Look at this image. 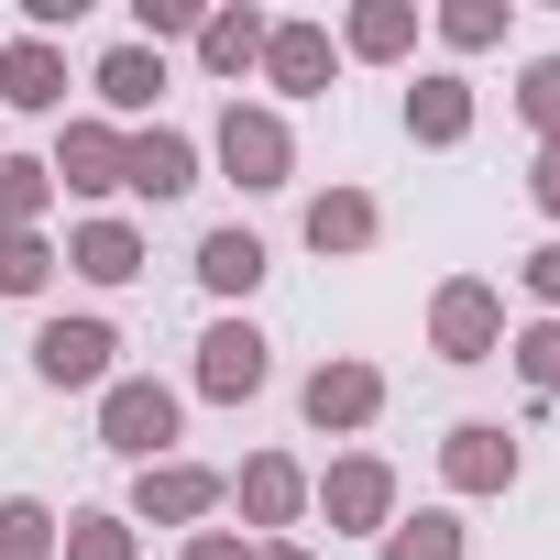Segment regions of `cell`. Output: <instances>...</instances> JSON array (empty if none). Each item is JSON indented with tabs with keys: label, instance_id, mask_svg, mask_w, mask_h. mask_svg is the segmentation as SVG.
Listing matches in <instances>:
<instances>
[{
	"label": "cell",
	"instance_id": "17",
	"mask_svg": "<svg viewBox=\"0 0 560 560\" xmlns=\"http://www.w3.org/2000/svg\"><path fill=\"white\" fill-rule=\"evenodd\" d=\"M89 89H100V110H121V121H132V110H154V89H165V56H154V45H110Z\"/></svg>",
	"mask_w": 560,
	"mask_h": 560
},
{
	"label": "cell",
	"instance_id": "4",
	"mask_svg": "<svg viewBox=\"0 0 560 560\" xmlns=\"http://www.w3.org/2000/svg\"><path fill=\"white\" fill-rule=\"evenodd\" d=\"M308 505L330 516V538H363V527H396V472H385L374 451H352V462H330V472L308 483Z\"/></svg>",
	"mask_w": 560,
	"mask_h": 560
},
{
	"label": "cell",
	"instance_id": "19",
	"mask_svg": "<svg viewBox=\"0 0 560 560\" xmlns=\"http://www.w3.org/2000/svg\"><path fill=\"white\" fill-rule=\"evenodd\" d=\"M198 287H209V298H253V287H264V242H253V231H209V242H198Z\"/></svg>",
	"mask_w": 560,
	"mask_h": 560
},
{
	"label": "cell",
	"instance_id": "1",
	"mask_svg": "<svg viewBox=\"0 0 560 560\" xmlns=\"http://www.w3.org/2000/svg\"><path fill=\"white\" fill-rule=\"evenodd\" d=\"M100 451H121V462H165V451H176V385H154V374H110V385H100Z\"/></svg>",
	"mask_w": 560,
	"mask_h": 560
},
{
	"label": "cell",
	"instance_id": "6",
	"mask_svg": "<svg viewBox=\"0 0 560 560\" xmlns=\"http://www.w3.org/2000/svg\"><path fill=\"white\" fill-rule=\"evenodd\" d=\"M121 143H132V132H110V121H67L56 154H45V176H56L67 198H110V187H121Z\"/></svg>",
	"mask_w": 560,
	"mask_h": 560
},
{
	"label": "cell",
	"instance_id": "25",
	"mask_svg": "<svg viewBox=\"0 0 560 560\" xmlns=\"http://www.w3.org/2000/svg\"><path fill=\"white\" fill-rule=\"evenodd\" d=\"M67 560H132V516H110V505H89V516H67V538H56Z\"/></svg>",
	"mask_w": 560,
	"mask_h": 560
},
{
	"label": "cell",
	"instance_id": "28",
	"mask_svg": "<svg viewBox=\"0 0 560 560\" xmlns=\"http://www.w3.org/2000/svg\"><path fill=\"white\" fill-rule=\"evenodd\" d=\"M440 45H462V56L505 45V0H451V12H440Z\"/></svg>",
	"mask_w": 560,
	"mask_h": 560
},
{
	"label": "cell",
	"instance_id": "21",
	"mask_svg": "<svg viewBox=\"0 0 560 560\" xmlns=\"http://www.w3.org/2000/svg\"><path fill=\"white\" fill-rule=\"evenodd\" d=\"M341 45L385 67V56H407V45H418V12H407V0H363V12L341 23Z\"/></svg>",
	"mask_w": 560,
	"mask_h": 560
},
{
	"label": "cell",
	"instance_id": "3",
	"mask_svg": "<svg viewBox=\"0 0 560 560\" xmlns=\"http://www.w3.org/2000/svg\"><path fill=\"white\" fill-rule=\"evenodd\" d=\"M209 143H220V176H231V187H253V198L298 176V143H287V121H275V110H242V100H231Z\"/></svg>",
	"mask_w": 560,
	"mask_h": 560
},
{
	"label": "cell",
	"instance_id": "16",
	"mask_svg": "<svg viewBox=\"0 0 560 560\" xmlns=\"http://www.w3.org/2000/svg\"><path fill=\"white\" fill-rule=\"evenodd\" d=\"M264 12H198V67L209 78H242V67H264Z\"/></svg>",
	"mask_w": 560,
	"mask_h": 560
},
{
	"label": "cell",
	"instance_id": "33",
	"mask_svg": "<svg viewBox=\"0 0 560 560\" xmlns=\"http://www.w3.org/2000/svg\"><path fill=\"white\" fill-rule=\"evenodd\" d=\"M527 198H538V209L560 220V154H538V176H527Z\"/></svg>",
	"mask_w": 560,
	"mask_h": 560
},
{
	"label": "cell",
	"instance_id": "12",
	"mask_svg": "<svg viewBox=\"0 0 560 560\" xmlns=\"http://www.w3.org/2000/svg\"><path fill=\"white\" fill-rule=\"evenodd\" d=\"M220 494H242V516H253V527H298V516H308V472H298L287 451H253V462H242V483H220Z\"/></svg>",
	"mask_w": 560,
	"mask_h": 560
},
{
	"label": "cell",
	"instance_id": "18",
	"mask_svg": "<svg viewBox=\"0 0 560 560\" xmlns=\"http://www.w3.org/2000/svg\"><path fill=\"white\" fill-rule=\"evenodd\" d=\"M385 220H374V198L363 187H330V198H308V253H363Z\"/></svg>",
	"mask_w": 560,
	"mask_h": 560
},
{
	"label": "cell",
	"instance_id": "26",
	"mask_svg": "<svg viewBox=\"0 0 560 560\" xmlns=\"http://www.w3.org/2000/svg\"><path fill=\"white\" fill-rule=\"evenodd\" d=\"M45 198H56V176H45V165H12V154H0V231H34V220H45Z\"/></svg>",
	"mask_w": 560,
	"mask_h": 560
},
{
	"label": "cell",
	"instance_id": "9",
	"mask_svg": "<svg viewBox=\"0 0 560 560\" xmlns=\"http://www.w3.org/2000/svg\"><path fill=\"white\" fill-rule=\"evenodd\" d=\"M121 187H132V198H187V187H198V143L165 132V121L132 132V143H121Z\"/></svg>",
	"mask_w": 560,
	"mask_h": 560
},
{
	"label": "cell",
	"instance_id": "20",
	"mask_svg": "<svg viewBox=\"0 0 560 560\" xmlns=\"http://www.w3.org/2000/svg\"><path fill=\"white\" fill-rule=\"evenodd\" d=\"M407 132H418V143H462V132H472V89H462V78H418V89H407Z\"/></svg>",
	"mask_w": 560,
	"mask_h": 560
},
{
	"label": "cell",
	"instance_id": "22",
	"mask_svg": "<svg viewBox=\"0 0 560 560\" xmlns=\"http://www.w3.org/2000/svg\"><path fill=\"white\" fill-rule=\"evenodd\" d=\"M0 560H56V505L45 494H0Z\"/></svg>",
	"mask_w": 560,
	"mask_h": 560
},
{
	"label": "cell",
	"instance_id": "14",
	"mask_svg": "<svg viewBox=\"0 0 560 560\" xmlns=\"http://www.w3.org/2000/svg\"><path fill=\"white\" fill-rule=\"evenodd\" d=\"M264 78L287 89V100H319V89H330V34H319V23H275V34H264Z\"/></svg>",
	"mask_w": 560,
	"mask_h": 560
},
{
	"label": "cell",
	"instance_id": "27",
	"mask_svg": "<svg viewBox=\"0 0 560 560\" xmlns=\"http://www.w3.org/2000/svg\"><path fill=\"white\" fill-rule=\"evenodd\" d=\"M516 110H527V132L560 154V56H538V67L516 78Z\"/></svg>",
	"mask_w": 560,
	"mask_h": 560
},
{
	"label": "cell",
	"instance_id": "10",
	"mask_svg": "<svg viewBox=\"0 0 560 560\" xmlns=\"http://www.w3.org/2000/svg\"><path fill=\"white\" fill-rule=\"evenodd\" d=\"M298 407H308V429H374V407H385V374H374V363H319Z\"/></svg>",
	"mask_w": 560,
	"mask_h": 560
},
{
	"label": "cell",
	"instance_id": "30",
	"mask_svg": "<svg viewBox=\"0 0 560 560\" xmlns=\"http://www.w3.org/2000/svg\"><path fill=\"white\" fill-rule=\"evenodd\" d=\"M132 45H165V34H198V0H132Z\"/></svg>",
	"mask_w": 560,
	"mask_h": 560
},
{
	"label": "cell",
	"instance_id": "31",
	"mask_svg": "<svg viewBox=\"0 0 560 560\" xmlns=\"http://www.w3.org/2000/svg\"><path fill=\"white\" fill-rule=\"evenodd\" d=\"M516 275H527V298H538V308H560V242H538Z\"/></svg>",
	"mask_w": 560,
	"mask_h": 560
},
{
	"label": "cell",
	"instance_id": "2",
	"mask_svg": "<svg viewBox=\"0 0 560 560\" xmlns=\"http://www.w3.org/2000/svg\"><path fill=\"white\" fill-rule=\"evenodd\" d=\"M429 341H440V363H494L505 352V298L483 287V275H451V287L429 298Z\"/></svg>",
	"mask_w": 560,
	"mask_h": 560
},
{
	"label": "cell",
	"instance_id": "11",
	"mask_svg": "<svg viewBox=\"0 0 560 560\" xmlns=\"http://www.w3.org/2000/svg\"><path fill=\"white\" fill-rule=\"evenodd\" d=\"M220 505V472H198V462H143V483H132V516H154V527H198Z\"/></svg>",
	"mask_w": 560,
	"mask_h": 560
},
{
	"label": "cell",
	"instance_id": "32",
	"mask_svg": "<svg viewBox=\"0 0 560 560\" xmlns=\"http://www.w3.org/2000/svg\"><path fill=\"white\" fill-rule=\"evenodd\" d=\"M187 560H253V549H242L231 527H198V538H187Z\"/></svg>",
	"mask_w": 560,
	"mask_h": 560
},
{
	"label": "cell",
	"instance_id": "5",
	"mask_svg": "<svg viewBox=\"0 0 560 560\" xmlns=\"http://www.w3.org/2000/svg\"><path fill=\"white\" fill-rule=\"evenodd\" d=\"M110 352H121V330H110V319H45V330H34V374H45L56 396L110 385Z\"/></svg>",
	"mask_w": 560,
	"mask_h": 560
},
{
	"label": "cell",
	"instance_id": "23",
	"mask_svg": "<svg viewBox=\"0 0 560 560\" xmlns=\"http://www.w3.org/2000/svg\"><path fill=\"white\" fill-rule=\"evenodd\" d=\"M67 253H45V231H0V298H45V275Z\"/></svg>",
	"mask_w": 560,
	"mask_h": 560
},
{
	"label": "cell",
	"instance_id": "13",
	"mask_svg": "<svg viewBox=\"0 0 560 560\" xmlns=\"http://www.w3.org/2000/svg\"><path fill=\"white\" fill-rule=\"evenodd\" d=\"M0 110H67V56L45 34H12L0 45Z\"/></svg>",
	"mask_w": 560,
	"mask_h": 560
},
{
	"label": "cell",
	"instance_id": "8",
	"mask_svg": "<svg viewBox=\"0 0 560 560\" xmlns=\"http://www.w3.org/2000/svg\"><path fill=\"white\" fill-rule=\"evenodd\" d=\"M440 472H451V494H505V483H516V440H505L494 418H462V429L440 440Z\"/></svg>",
	"mask_w": 560,
	"mask_h": 560
},
{
	"label": "cell",
	"instance_id": "29",
	"mask_svg": "<svg viewBox=\"0 0 560 560\" xmlns=\"http://www.w3.org/2000/svg\"><path fill=\"white\" fill-rule=\"evenodd\" d=\"M505 352H516V374H527V396H560V319H538V330H516Z\"/></svg>",
	"mask_w": 560,
	"mask_h": 560
},
{
	"label": "cell",
	"instance_id": "7",
	"mask_svg": "<svg viewBox=\"0 0 560 560\" xmlns=\"http://www.w3.org/2000/svg\"><path fill=\"white\" fill-rule=\"evenodd\" d=\"M264 330L253 319H220L209 341H198V396H220V407H242V396H264Z\"/></svg>",
	"mask_w": 560,
	"mask_h": 560
},
{
	"label": "cell",
	"instance_id": "24",
	"mask_svg": "<svg viewBox=\"0 0 560 560\" xmlns=\"http://www.w3.org/2000/svg\"><path fill=\"white\" fill-rule=\"evenodd\" d=\"M385 560H462V516H440V505L429 516H396L385 527Z\"/></svg>",
	"mask_w": 560,
	"mask_h": 560
},
{
	"label": "cell",
	"instance_id": "15",
	"mask_svg": "<svg viewBox=\"0 0 560 560\" xmlns=\"http://www.w3.org/2000/svg\"><path fill=\"white\" fill-rule=\"evenodd\" d=\"M67 264L89 275V287H132V275H143V231H132V220H78Z\"/></svg>",
	"mask_w": 560,
	"mask_h": 560
},
{
	"label": "cell",
	"instance_id": "34",
	"mask_svg": "<svg viewBox=\"0 0 560 560\" xmlns=\"http://www.w3.org/2000/svg\"><path fill=\"white\" fill-rule=\"evenodd\" d=\"M253 560H308V549H298V538H275V549H253Z\"/></svg>",
	"mask_w": 560,
	"mask_h": 560
}]
</instances>
